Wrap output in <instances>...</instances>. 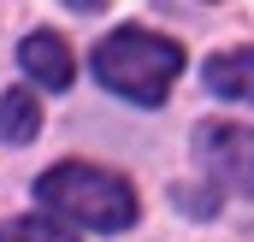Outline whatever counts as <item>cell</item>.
Segmentation results:
<instances>
[{"label": "cell", "mask_w": 254, "mask_h": 242, "mask_svg": "<svg viewBox=\"0 0 254 242\" xmlns=\"http://www.w3.org/2000/svg\"><path fill=\"white\" fill-rule=\"evenodd\" d=\"M184 71V48L172 36H154V30H113L101 48H95V77L142 107H160L172 77Z\"/></svg>", "instance_id": "obj_1"}, {"label": "cell", "mask_w": 254, "mask_h": 242, "mask_svg": "<svg viewBox=\"0 0 254 242\" xmlns=\"http://www.w3.org/2000/svg\"><path fill=\"white\" fill-rule=\"evenodd\" d=\"M36 195H42V207H54L65 219L89 225V231H125V225H136V189L119 172L83 166V160L42 172L36 178Z\"/></svg>", "instance_id": "obj_2"}, {"label": "cell", "mask_w": 254, "mask_h": 242, "mask_svg": "<svg viewBox=\"0 0 254 242\" xmlns=\"http://www.w3.org/2000/svg\"><path fill=\"white\" fill-rule=\"evenodd\" d=\"M195 148L237 195H254V124H207Z\"/></svg>", "instance_id": "obj_3"}, {"label": "cell", "mask_w": 254, "mask_h": 242, "mask_svg": "<svg viewBox=\"0 0 254 242\" xmlns=\"http://www.w3.org/2000/svg\"><path fill=\"white\" fill-rule=\"evenodd\" d=\"M18 60H24V71H30L42 89H71V77H77V65H71V48H65L60 36H48V30L24 36Z\"/></svg>", "instance_id": "obj_4"}, {"label": "cell", "mask_w": 254, "mask_h": 242, "mask_svg": "<svg viewBox=\"0 0 254 242\" xmlns=\"http://www.w3.org/2000/svg\"><path fill=\"white\" fill-rule=\"evenodd\" d=\"M201 77H207V89H213L219 101H243V107H254V48L213 54Z\"/></svg>", "instance_id": "obj_5"}, {"label": "cell", "mask_w": 254, "mask_h": 242, "mask_svg": "<svg viewBox=\"0 0 254 242\" xmlns=\"http://www.w3.org/2000/svg\"><path fill=\"white\" fill-rule=\"evenodd\" d=\"M36 130H42L36 95H24V89L0 95V136H6V142H36Z\"/></svg>", "instance_id": "obj_6"}, {"label": "cell", "mask_w": 254, "mask_h": 242, "mask_svg": "<svg viewBox=\"0 0 254 242\" xmlns=\"http://www.w3.org/2000/svg\"><path fill=\"white\" fill-rule=\"evenodd\" d=\"M0 242H77L71 231H65L60 219H12V225H0Z\"/></svg>", "instance_id": "obj_7"}, {"label": "cell", "mask_w": 254, "mask_h": 242, "mask_svg": "<svg viewBox=\"0 0 254 242\" xmlns=\"http://www.w3.org/2000/svg\"><path fill=\"white\" fill-rule=\"evenodd\" d=\"M178 207H195V219L213 213V189H178Z\"/></svg>", "instance_id": "obj_8"}, {"label": "cell", "mask_w": 254, "mask_h": 242, "mask_svg": "<svg viewBox=\"0 0 254 242\" xmlns=\"http://www.w3.org/2000/svg\"><path fill=\"white\" fill-rule=\"evenodd\" d=\"M65 6H71V12H101L107 0H65Z\"/></svg>", "instance_id": "obj_9"}]
</instances>
